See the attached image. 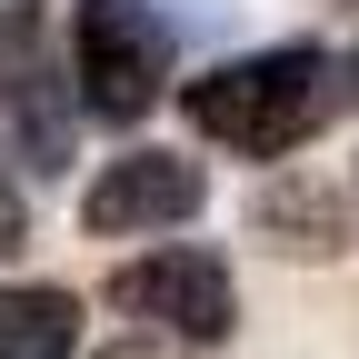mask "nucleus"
<instances>
[{"instance_id": "obj_6", "label": "nucleus", "mask_w": 359, "mask_h": 359, "mask_svg": "<svg viewBox=\"0 0 359 359\" xmlns=\"http://www.w3.org/2000/svg\"><path fill=\"white\" fill-rule=\"evenodd\" d=\"M80 299L70 290H0V359H70Z\"/></svg>"}, {"instance_id": "obj_5", "label": "nucleus", "mask_w": 359, "mask_h": 359, "mask_svg": "<svg viewBox=\"0 0 359 359\" xmlns=\"http://www.w3.org/2000/svg\"><path fill=\"white\" fill-rule=\"evenodd\" d=\"M0 100H11L20 140L40 150V170H60L70 120H60V100H50V40H40V20H30V11H11V20H0Z\"/></svg>"}, {"instance_id": "obj_1", "label": "nucleus", "mask_w": 359, "mask_h": 359, "mask_svg": "<svg viewBox=\"0 0 359 359\" xmlns=\"http://www.w3.org/2000/svg\"><path fill=\"white\" fill-rule=\"evenodd\" d=\"M320 110H330V60L320 50H259V60L190 80V130H210L230 150H290V140L320 130Z\"/></svg>"}, {"instance_id": "obj_7", "label": "nucleus", "mask_w": 359, "mask_h": 359, "mask_svg": "<svg viewBox=\"0 0 359 359\" xmlns=\"http://www.w3.org/2000/svg\"><path fill=\"white\" fill-rule=\"evenodd\" d=\"M259 230H299L290 250L320 259V250H339V210H330V200H309V190H269V200H259Z\"/></svg>"}, {"instance_id": "obj_3", "label": "nucleus", "mask_w": 359, "mask_h": 359, "mask_svg": "<svg viewBox=\"0 0 359 359\" xmlns=\"http://www.w3.org/2000/svg\"><path fill=\"white\" fill-rule=\"evenodd\" d=\"M110 299L130 309V320H160V330H180V339H200V349L230 339V320H240L230 269L200 259V250H150V259L110 269Z\"/></svg>"}, {"instance_id": "obj_8", "label": "nucleus", "mask_w": 359, "mask_h": 359, "mask_svg": "<svg viewBox=\"0 0 359 359\" xmlns=\"http://www.w3.org/2000/svg\"><path fill=\"white\" fill-rule=\"evenodd\" d=\"M20 230H30V219H20V190H11V180H0V259L20 250Z\"/></svg>"}, {"instance_id": "obj_9", "label": "nucleus", "mask_w": 359, "mask_h": 359, "mask_svg": "<svg viewBox=\"0 0 359 359\" xmlns=\"http://www.w3.org/2000/svg\"><path fill=\"white\" fill-rule=\"evenodd\" d=\"M110 359H140V349H110Z\"/></svg>"}, {"instance_id": "obj_2", "label": "nucleus", "mask_w": 359, "mask_h": 359, "mask_svg": "<svg viewBox=\"0 0 359 359\" xmlns=\"http://www.w3.org/2000/svg\"><path fill=\"white\" fill-rule=\"evenodd\" d=\"M170 80V30L150 0H80V100L100 120H140Z\"/></svg>"}, {"instance_id": "obj_10", "label": "nucleus", "mask_w": 359, "mask_h": 359, "mask_svg": "<svg viewBox=\"0 0 359 359\" xmlns=\"http://www.w3.org/2000/svg\"><path fill=\"white\" fill-rule=\"evenodd\" d=\"M349 80H359V70H349Z\"/></svg>"}, {"instance_id": "obj_4", "label": "nucleus", "mask_w": 359, "mask_h": 359, "mask_svg": "<svg viewBox=\"0 0 359 359\" xmlns=\"http://www.w3.org/2000/svg\"><path fill=\"white\" fill-rule=\"evenodd\" d=\"M190 210H200V160H180V150H130V160H110L90 180V200H80V219L100 240L170 230V219H190Z\"/></svg>"}]
</instances>
